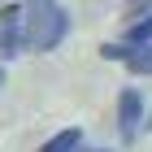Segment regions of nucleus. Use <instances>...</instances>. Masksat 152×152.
<instances>
[{"mask_svg": "<svg viewBox=\"0 0 152 152\" xmlns=\"http://www.w3.org/2000/svg\"><path fill=\"white\" fill-rule=\"evenodd\" d=\"M26 52H52L70 35V9L61 0H22Z\"/></svg>", "mask_w": 152, "mask_h": 152, "instance_id": "obj_1", "label": "nucleus"}, {"mask_svg": "<svg viewBox=\"0 0 152 152\" xmlns=\"http://www.w3.org/2000/svg\"><path fill=\"white\" fill-rule=\"evenodd\" d=\"M100 57L122 65V70H130V74H139V78H152V44H130V39L100 44Z\"/></svg>", "mask_w": 152, "mask_h": 152, "instance_id": "obj_2", "label": "nucleus"}, {"mask_svg": "<svg viewBox=\"0 0 152 152\" xmlns=\"http://www.w3.org/2000/svg\"><path fill=\"white\" fill-rule=\"evenodd\" d=\"M143 91L139 87H122L117 91V135L122 143H135L139 139V126H143Z\"/></svg>", "mask_w": 152, "mask_h": 152, "instance_id": "obj_3", "label": "nucleus"}, {"mask_svg": "<svg viewBox=\"0 0 152 152\" xmlns=\"http://www.w3.org/2000/svg\"><path fill=\"white\" fill-rule=\"evenodd\" d=\"M39 152H83V130H78V126L57 130L48 143H39Z\"/></svg>", "mask_w": 152, "mask_h": 152, "instance_id": "obj_4", "label": "nucleus"}, {"mask_svg": "<svg viewBox=\"0 0 152 152\" xmlns=\"http://www.w3.org/2000/svg\"><path fill=\"white\" fill-rule=\"evenodd\" d=\"M126 39L130 44H152V9H143L139 18L126 22Z\"/></svg>", "mask_w": 152, "mask_h": 152, "instance_id": "obj_5", "label": "nucleus"}, {"mask_svg": "<svg viewBox=\"0 0 152 152\" xmlns=\"http://www.w3.org/2000/svg\"><path fill=\"white\" fill-rule=\"evenodd\" d=\"M13 57H22V48L13 44V39H9V31L0 26V61H13Z\"/></svg>", "mask_w": 152, "mask_h": 152, "instance_id": "obj_6", "label": "nucleus"}, {"mask_svg": "<svg viewBox=\"0 0 152 152\" xmlns=\"http://www.w3.org/2000/svg\"><path fill=\"white\" fill-rule=\"evenodd\" d=\"M143 9H152V0H126V13H130V18H139Z\"/></svg>", "mask_w": 152, "mask_h": 152, "instance_id": "obj_7", "label": "nucleus"}, {"mask_svg": "<svg viewBox=\"0 0 152 152\" xmlns=\"http://www.w3.org/2000/svg\"><path fill=\"white\" fill-rule=\"evenodd\" d=\"M0 87H4V70H0Z\"/></svg>", "mask_w": 152, "mask_h": 152, "instance_id": "obj_8", "label": "nucleus"}, {"mask_svg": "<svg viewBox=\"0 0 152 152\" xmlns=\"http://www.w3.org/2000/svg\"><path fill=\"white\" fill-rule=\"evenodd\" d=\"M91 152H109V148H91Z\"/></svg>", "mask_w": 152, "mask_h": 152, "instance_id": "obj_9", "label": "nucleus"}]
</instances>
